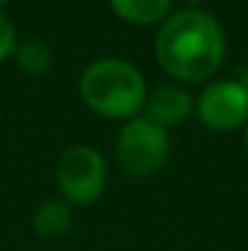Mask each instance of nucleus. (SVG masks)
Listing matches in <instances>:
<instances>
[{
    "mask_svg": "<svg viewBox=\"0 0 248 251\" xmlns=\"http://www.w3.org/2000/svg\"><path fill=\"white\" fill-rule=\"evenodd\" d=\"M154 54L173 81L202 83L222 69L226 56V34L212 12L182 7L161 22Z\"/></svg>",
    "mask_w": 248,
    "mask_h": 251,
    "instance_id": "1",
    "label": "nucleus"
},
{
    "mask_svg": "<svg viewBox=\"0 0 248 251\" xmlns=\"http://www.w3.org/2000/svg\"><path fill=\"white\" fill-rule=\"evenodd\" d=\"M78 93L90 112L124 122L144 112L149 95L144 74L119 56H105L88 64L78 81Z\"/></svg>",
    "mask_w": 248,
    "mask_h": 251,
    "instance_id": "2",
    "label": "nucleus"
},
{
    "mask_svg": "<svg viewBox=\"0 0 248 251\" xmlns=\"http://www.w3.org/2000/svg\"><path fill=\"white\" fill-rule=\"evenodd\" d=\"M114 156L129 176H154L170 156V134L168 129L139 115L122 125L114 142Z\"/></svg>",
    "mask_w": 248,
    "mask_h": 251,
    "instance_id": "3",
    "label": "nucleus"
},
{
    "mask_svg": "<svg viewBox=\"0 0 248 251\" xmlns=\"http://www.w3.org/2000/svg\"><path fill=\"white\" fill-rule=\"evenodd\" d=\"M56 185L68 205H92L100 200L107 185L105 156L88 144L68 147L56 164Z\"/></svg>",
    "mask_w": 248,
    "mask_h": 251,
    "instance_id": "4",
    "label": "nucleus"
},
{
    "mask_svg": "<svg viewBox=\"0 0 248 251\" xmlns=\"http://www.w3.org/2000/svg\"><path fill=\"white\" fill-rule=\"evenodd\" d=\"M195 115L207 129L234 132L248 125V93L234 78H222L204 85L195 100Z\"/></svg>",
    "mask_w": 248,
    "mask_h": 251,
    "instance_id": "5",
    "label": "nucleus"
},
{
    "mask_svg": "<svg viewBox=\"0 0 248 251\" xmlns=\"http://www.w3.org/2000/svg\"><path fill=\"white\" fill-rule=\"evenodd\" d=\"M141 115L163 129L180 127L195 115V98L190 95L187 88L178 83L158 85L156 90L146 95Z\"/></svg>",
    "mask_w": 248,
    "mask_h": 251,
    "instance_id": "6",
    "label": "nucleus"
},
{
    "mask_svg": "<svg viewBox=\"0 0 248 251\" xmlns=\"http://www.w3.org/2000/svg\"><path fill=\"white\" fill-rule=\"evenodd\" d=\"M73 225V210L64 198H49L32 215V232L42 239H61Z\"/></svg>",
    "mask_w": 248,
    "mask_h": 251,
    "instance_id": "7",
    "label": "nucleus"
},
{
    "mask_svg": "<svg viewBox=\"0 0 248 251\" xmlns=\"http://www.w3.org/2000/svg\"><path fill=\"white\" fill-rule=\"evenodd\" d=\"M110 10L136 27H151L161 25L173 12V0H107Z\"/></svg>",
    "mask_w": 248,
    "mask_h": 251,
    "instance_id": "8",
    "label": "nucleus"
},
{
    "mask_svg": "<svg viewBox=\"0 0 248 251\" xmlns=\"http://www.w3.org/2000/svg\"><path fill=\"white\" fill-rule=\"evenodd\" d=\"M12 61L27 76H44L54 64V51L42 39H24V42L17 44Z\"/></svg>",
    "mask_w": 248,
    "mask_h": 251,
    "instance_id": "9",
    "label": "nucleus"
},
{
    "mask_svg": "<svg viewBox=\"0 0 248 251\" xmlns=\"http://www.w3.org/2000/svg\"><path fill=\"white\" fill-rule=\"evenodd\" d=\"M17 44H20L17 42V29H15L12 20L0 10V64L7 61V59H12Z\"/></svg>",
    "mask_w": 248,
    "mask_h": 251,
    "instance_id": "10",
    "label": "nucleus"
},
{
    "mask_svg": "<svg viewBox=\"0 0 248 251\" xmlns=\"http://www.w3.org/2000/svg\"><path fill=\"white\" fill-rule=\"evenodd\" d=\"M236 81L244 85V90L248 93V66H244V69H241V74H239V78H236Z\"/></svg>",
    "mask_w": 248,
    "mask_h": 251,
    "instance_id": "11",
    "label": "nucleus"
},
{
    "mask_svg": "<svg viewBox=\"0 0 248 251\" xmlns=\"http://www.w3.org/2000/svg\"><path fill=\"white\" fill-rule=\"evenodd\" d=\"M182 2H187V5H190V7H195V5H200V2H202V0H182Z\"/></svg>",
    "mask_w": 248,
    "mask_h": 251,
    "instance_id": "12",
    "label": "nucleus"
},
{
    "mask_svg": "<svg viewBox=\"0 0 248 251\" xmlns=\"http://www.w3.org/2000/svg\"><path fill=\"white\" fill-rule=\"evenodd\" d=\"M244 142H246V151H248V125H246V134H244Z\"/></svg>",
    "mask_w": 248,
    "mask_h": 251,
    "instance_id": "13",
    "label": "nucleus"
},
{
    "mask_svg": "<svg viewBox=\"0 0 248 251\" xmlns=\"http://www.w3.org/2000/svg\"><path fill=\"white\" fill-rule=\"evenodd\" d=\"M7 2H12V0H0V10H2V7H5Z\"/></svg>",
    "mask_w": 248,
    "mask_h": 251,
    "instance_id": "14",
    "label": "nucleus"
}]
</instances>
